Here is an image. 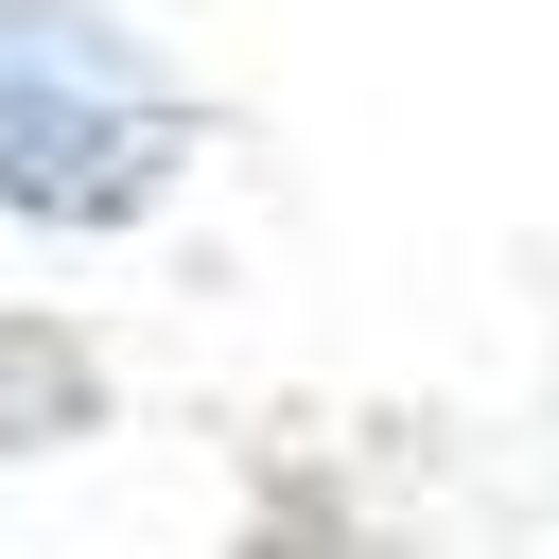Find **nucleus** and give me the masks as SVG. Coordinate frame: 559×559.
I'll use <instances>...</instances> for the list:
<instances>
[{
  "label": "nucleus",
  "mask_w": 559,
  "mask_h": 559,
  "mask_svg": "<svg viewBox=\"0 0 559 559\" xmlns=\"http://www.w3.org/2000/svg\"><path fill=\"white\" fill-rule=\"evenodd\" d=\"M192 157L175 70L87 0H0V210L35 227H140Z\"/></svg>",
  "instance_id": "obj_1"
},
{
  "label": "nucleus",
  "mask_w": 559,
  "mask_h": 559,
  "mask_svg": "<svg viewBox=\"0 0 559 559\" xmlns=\"http://www.w3.org/2000/svg\"><path fill=\"white\" fill-rule=\"evenodd\" d=\"M105 419V367L52 332V314H0V454H35V437H87Z\"/></svg>",
  "instance_id": "obj_2"
}]
</instances>
